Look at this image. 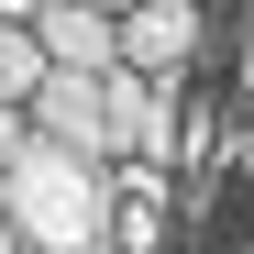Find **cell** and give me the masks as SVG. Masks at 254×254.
<instances>
[{"instance_id":"cell-6","label":"cell","mask_w":254,"mask_h":254,"mask_svg":"<svg viewBox=\"0 0 254 254\" xmlns=\"http://www.w3.org/2000/svg\"><path fill=\"white\" fill-rule=\"evenodd\" d=\"M22 133H33V122H22V111H0V166L22 155Z\"/></svg>"},{"instance_id":"cell-7","label":"cell","mask_w":254,"mask_h":254,"mask_svg":"<svg viewBox=\"0 0 254 254\" xmlns=\"http://www.w3.org/2000/svg\"><path fill=\"white\" fill-rule=\"evenodd\" d=\"M33 11H45V0H0V22H33Z\"/></svg>"},{"instance_id":"cell-5","label":"cell","mask_w":254,"mask_h":254,"mask_svg":"<svg viewBox=\"0 0 254 254\" xmlns=\"http://www.w3.org/2000/svg\"><path fill=\"white\" fill-rule=\"evenodd\" d=\"M111 254H166V210H155L144 188L111 199Z\"/></svg>"},{"instance_id":"cell-2","label":"cell","mask_w":254,"mask_h":254,"mask_svg":"<svg viewBox=\"0 0 254 254\" xmlns=\"http://www.w3.org/2000/svg\"><path fill=\"white\" fill-rule=\"evenodd\" d=\"M111 45H122V66H144V77H188L199 0H133V11H111Z\"/></svg>"},{"instance_id":"cell-4","label":"cell","mask_w":254,"mask_h":254,"mask_svg":"<svg viewBox=\"0 0 254 254\" xmlns=\"http://www.w3.org/2000/svg\"><path fill=\"white\" fill-rule=\"evenodd\" d=\"M45 45H33V22H0V111H33V89H45Z\"/></svg>"},{"instance_id":"cell-8","label":"cell","mask_w":254,"mask_h":254,"mask_svg":"<svg viewBox=\"0 0 254 254\" xmlns=\"http://www.w3.org/2000/svg\"><path fill=\"white\" fill-rule=\"evenodd\" d=\"M0 254H22V232H11V210H0Z\"/></svg>"},{"instance_id":"cell-10","label":"cell","mask_w":254,"mask_h":254,"mask_svg":"<svg viewBox=\"0 0 254 254\" xmlns=\"http://www.w3.org/2000/svg\"><path fill=\"white\" fill-rule=\"evenodd\" d=\"M243 77H254V45H243Z\"/></svg>"},{"instance_id":"cell-3","label":"cell","mask_w":254,"mask_h":254,"mask_svg":"<svg viewBox=\"0 0 254 254\" xmlns=\"http://www.w3.org/2000/svg\"><path fill=\"white\" fill-rule=\"evenodd\" d=\"M33 45H45V66H111V11H89V0H45L33 11Z\"/></svg>"},{"instance_id":"cell-11","label":"cell","mask_w":254,"mask_h":254,"mask_svg":"<svg viewBox=\"0 0 254 254\" xmlns=\"http://www.w3.org/2000/svg\"><path fill=\"white\" fill-rule=\"evenodd\" d=\"M243 254H254V243H243Z\"/></svg>"},{"instance_id":"cell-1","label":"cell","mask_w":254,"mask_h":254,"mask_svg":"<svg viewBox=\"0 0 254 254\" xmlns=\"http://www.w3.org/2000/svg\"><path fill=\"white\" fill-rule=\"evenodd\" d=\"M111 166L100 155H66L45 133H22V155L0 166V210H11L22 254H111Z\"/></svg>"},{"instance_id":"cell-9","label":"cell","mask_w":254,"mask_h":254,"mask_svg":"<svg viewBox=\"0 0 254 254\" xmlns=\"http://www.w3.org/2000/svg\"><path fill=\"white\" fill-rule=\"evenodd\" d=\"M89 11H133V0H89Z\"/></svg>"}]
</instances>
